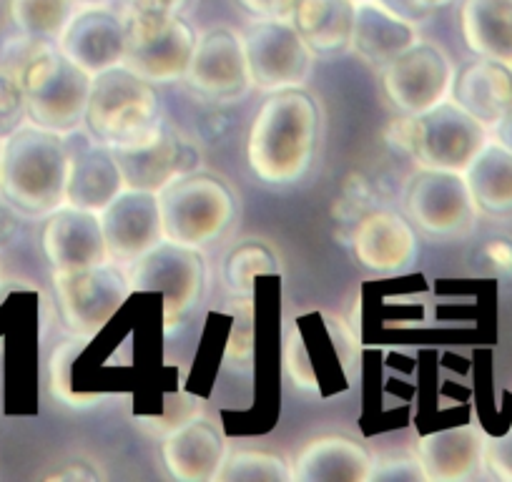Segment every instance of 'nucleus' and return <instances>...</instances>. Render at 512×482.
Masks as SVG:
<instances>
[{
  "label": "nucleus",
  "instance_id": "obj_18",
  "mask_svg": "<svg viewBox=\"0 0 512 482\" xmlns=\"http://www.w3.org/2000/svg\"><path fill=\"white\" fill-rule=\"evenodd\" d=\"M121 164L111 146L98 139H78L68 144V186L66 204L101 214L123 191Z\"/></svg>",
  "mask_w": 512,
  "mask_h": 482
},
{
  "label": "nucleus",
  "instance_id": "obj_34",
  "mask_svg": "<svg viewBox=\"0 0 512 482\" xmlns=\"http://www.w3.org/2000/svg\"><path fill=\"white\" fill-rule=\"evenodd\" d=\"M239 6L249 11L254 18L292 23L299 0H239Z\"/></svg>",
  "mask_w": 512,
  "mask_h": 482
},
{
  "label": "nucleus",
  "instance_id": "obj_2",
  "mask_svg": "<svg viewBox=\"0 0 512 482\" xmlns=\"http://www.w3.org/2000/svg\"><path fill=\"white\" fill-rule=\"evenodd\" d=\"M68 144L36 124L18 126L0 144V191L23 214H53L66 204Z\"/></svg>",
  "mask_w": 512,
  "mask_h": 482
},
{
  "label": "nucleus",
  "instance_id": "obj_3",
  "mask_svg": "<svg viewBox=\"0 0 512 482\" xmlns=\"http://www.w3.org/2000/svg\"><path fill=\"white\" fill-rule=\"evenodd\" d=\"M86 124L93 139L113 151L136 149L154 141L161 134V103L154 83L126 66L93 76Z\"/></svg>",
  "mask_w": 512,
  "mask_h": 482
},
{
  "label": "nucleus",
  "instance_id": "obj_37",
  "mask_svg": "<svg viewBox=\"0 0 512 482\" xmlns=\"http://www.w3.org/2000/svg\"><path fill=\"white\" fill-rule=\"evenodd\" d=\"M16 231H18L16 206H13L11 201L0 199V247L11 244V239L16 236Z\"/></svg>",
  "mask_w": 512,
  "mask_h": 482
},
{
  "label": "nucleus",
  "instance_id": "obj_8",
  "mask_svg": "<svg viewBox=\"0 0 512 482\" xmlns=\"http://www.w3.org/2000/svg\"><path fill=\"white\" fill-rule=\"evenodd\" d=\"M407 216L417 229L437 239L470 234L477 221V206L465 174L422 171L410 184L405 199Z\"/></svg>",
  "mask_w": 512,
  "mask_h": 482
},
{
  "label": "nucleus",
  "instance_id": "obj_15",
  "mask_svg": "<svg viewBox=\"0 0 512 482\" xmlns=\"http://www.w3.org/2000/svg\"><path fill=\"white\" fill-rule=\"evenodd\" d=\"M43 252L53 272H81L111 262L101 216L63 204L48 219L43 231Z\"/></svg>",
  "mask_w": 512,
  "mask_h": 482
},
{
  "label": "nucleus",
  "instance_id": "obj_25",
  "mask_svg": "<svg viewBox=\"0 0 512 482\" xmlns=\"http://www.w3.org/2000/svg\"><path fill=\"white\" fill-rule=\"evenodd\" d=\"M292 26L314 56H337L352 46L354 6L349 0H299Z\"/></svg>",
  "mask_w": 512,
  "mask_h": 482
},
{
  "label": "nucleus",
  "instance_id": "obj_35",
  "mask_svg": "<svg viewBox=\"0 0 512 482\" xmlns=\"http://www.w3.org/2000/svg\"><path fill=\"white\" fill-rule=\"evenodd\" d=\"M482 259L487 267L495 269L502 277H512V239L507 236H495L482 247Z\"/></svg>",
  "mask_w": 512,
  "mask_h": 482
},
{
  "label": "nucleus",
  "instance_id": "obj_1",
  "mask_svg": "<svg viewBox=\"0 0 512 482\" xmlns=\"http://www.w3.org/2000/svg\"><path fill=\"white\" fill-rule=\"evenodd\" d=\"M319 139V108L302 88L277 91L256 111L246 139L251 174L269 186H287L312 166Z\"/></svg>",
  "mask_w": 512,
  "mask_h": 482
},
{
  "label": "nucleus",
  "instance_id": "obj_17",
  "mask_svg": "<svg viewBox=\"0 0 512 482\" xmlns=\"http://www.w3.org/2000/svg\"><path fill=\"white\" fill-rule=\"evenodd\" d=\"M354 259L377 274H400L420 257V239L412 221L397 211H372L352 234Z\"/></svg>",
  "mask_w": 512,
  "mask_h": 482
},
{
  "label": "nucleus",
  "instance_id": "obj_12",
  "mask_svg": "<svg viewBox=\"0 0 512 482\" xmlns=\"http://www.w3.org/2000/svg\"><path fill=\"white\" fill-rule=\"evenodd\" d=\"M128 282L136 292H159L164 297L166 322H179L199 299L204 287V262L194 249L164 239L154 252L134 262Z\"/></svg>",
  "mask_w": 512,
  "mask_h": 482
},
{
  "label": "nucleus",
  "instance_id": "obj_27",
  "mask_svg": "<svg viewBox=\"0 0 512 482\" xmlns=\"http://www.w3.org/2000/svg\"><path fill=\"white\" fill-rule=\"evenodd\" d=\"M116 159L121 164L126 184L134 186V189L159 191L174 176L189 171L179 164V141L166 136L164 131L154 141H149V144L136 146V149L116 151Z\"/></svg>",
  "mask_w": 512,
  "mask_h": 482
},
{
  "label": "nucleus",
  "instance_id": "obj_32",
  "mask_svg": "<svg viewBox=\"0 0 512 482\" xmlns=\"http://www.w3.org/2000/svg\"><path fill=\"white\" fill-rule=\"evenodd\" d=\"M369 480H425L422 467L415 457H390L377 465H372V477Z\"/></svg>",
  "mask_w": 512,
  "mask_h": 482
},
{
  "label": "nucleus",
  "instance_id": "obj_19",
  "mask_svg": "<svg viewBox=\"0 0 512 482\" xmlns=\"http://www.w3.org/2000/svg\"><path fill=\"white\" fill-rule=\"evenodd\" d=\"M161 457L171 477L181 482L216 480L226 457V437L219 422L191 417L166 435Z\"/></svg>",
  "mask_w": 512,
  "mask_h": 482
},
{
  "label": "nucleus",
  "instance_id": "obj_23",
  "mask_svg": "<svg viewBox=\"0 0 512 482\" xmlns=\"http://www.w3.org/2000/svg\"><path fill=\"white\" fill-rule=\"evenodd\" d=\"M372 457L359 442L342 435H324L307 442L294 462L292 480L299 482H362L372 477Z\"/></svg>",
  "mask_w": 512,
  "mask_h": 482
},
{
  "label": "nucleus",
  "instance_id": "obj_26",
  "mask_svg": "<svg viewBox=\"0 0 512 482\" xmlns=\"http://www.w3.org/2000/svg\"><path fill=\"white\" fill-rule=\"evenodd\" d=\"M477 211L487 216H512V154L497 141H487L465 171Z\"/></svg>",
  "mask_w": 512,
  "mask_h": 482
},
{
  "label": "nucleus",
  "instance_id": "obj_20",
  "mask_svg": "<svg viewBox=\"0 0 512 482\" xmlns=\"http://www.w3.org/2000/svg\"><path fill=\"white\" fill-rule=\"evenodd\" d=\"M485 440L480 427L462 425L432 432L417 442V462L430 482H460L485 465Z\"/></svg>",
  "mask_w": 512,
  "mask_h": 482
},
{
  "label": "nucleus",
  "instance_id": "obj_28",
  "mask_svg": "<svg viewBox=\"0 0 512 482\" xmlns=\"http://www.w3.org/2000/svg\"><path fill=\"white\" fill-rule=\"evenodd\" d=\"M73 16L76 0H11V18L16 28L36 41L58 43Z\"/></svg>",
  "mask_w": 512,
  "mask_h": 482
},
{
  "label": "nucleus",
  "instance_id": "obj_5",
  "mask_svg": "<svg viewBox=\"0 0 512 482\" xmlns=\"http://www.w3.org/2000/svg\"><path fill=\"white\" fill-rule=\"evenodd\" d=\"M91 81L83 68L68 61L56 43H43L21 78L31 124L56 134H71L86 121Z\"/></svg>",
  "mask_w": 512,
  "mask_h": 482
},
{
  "label": "nucleus",
  "instance_id": "obj_14",
  "mask_svg": "<svg viewBox=\"0 0 512 482\" xmlns=\"http://www.w3.org/2000/svg\"><path fill=\"white\" fill-rule=\"evenodd\" d=\"M98 216L111 262L134 264L164 241L156 191L128 186Z\"/></svg>",
  "mask_w": 512,
  "mask_h": 482
},
{
  "label": "nucleus",
  "instance_id": "obj_41",
  "mask_svg": "<svg viewBox=\"0 0 512 482\" xmlns=\"http://www.w3.org/2000/svg\"><path fill=\"white\" fill-rule=\"evenodd\" d=\"M0 287H3V272H0Z\"/></svg>",
  "mask_w": 512,
  "mask_h": 482
},
{
  "label": "nucleus",
  "instance_id": "obj_40",
  "mask_svg": "<svg viewBox=\"0 0 512 482\" xmlns=\"http://www.w3.org/2000/svg\"><path fill=\"white\" fill-rule=\"evenodd\" d=\"M349 3H352V6H357V3H364V0H349Z\"/></svg>",
  "mask_w": 512,
  "mask_h": 482
},
{
  "label": "nucleus",
  "instance_id": "obj_6",
  "mask_svg": "<svg viewBox=\"0 0 512 482\" xmlns=\"http://www.w3.org/2000/svg\"><path fill=\"white\" fill-rule=\"evenodd\" d=\"M487 129L455 101H442L432 111L410 116L400 131V144L427 171L465 174L485 149Z\"/></svg>",
  "mask_w": 512,
  "mask_h": 482
},
{
  "label": "nucleus",
  "instance_id": "obj_24",
  "mask_svg": "<svg viewBox=\"0 0 512 482\" xmlns=\"http://www.w3.org/2000/svg\"><path fill=\"white\" fill-rule=\"evenodd\" d=\"M460 31L477 58L512 68V0H462Z\"/></svg>",
  "mask_w": 512,
  "mask_h": 482
},
{
  "label": "nucleus",
  "instance_id": "obj_36",
  "mask_svg": "<svg viewBox=\"0 0 512 482\" xmlns=\"http://www.w3.org/2000/svg\"><path fill=\"white\" fill-rule=\"evenodd\" d=\"M379 3L390 8L392 13H397V16L415 23L430 16V13L437 11V8L447 6L450 0H379Z\"/></svg>",
  "mask_w": 512,
  "mask_h": 482
},
{
  "label": "nucleus",
  "instance_id": "obj_21",
  "mask_svg": "<svg viewBox=\"0 0 512 482\" xmlns=\"http://www.w3.org/2000/svg\"><path fill=\"white\" fill-rule=\"evenodd\" d=\"M420 43L417 26L397 16L379 0H364L354 6L352 48L369 66L384 68Z\"/></svg>",
  "mask_w": 512,
  "mask_h": 482
},
{
  "label": "nucleus",
  "instance_id": "obj_13",
  "mask_svg": "<svg viewBox=\"0 0 512 482\" xmlns=\"http://www.w3.org/2000/svg\"><path fill=\"white\" fill-rule=\"evenodd\" d=\"M53 282L63 322L78 334L98 332L131 292V282L111 262L81 272H53Z\"/></svg>",
  "mask_w": 512,
  "mask_h": 482
},
{
  "label": "nucleus",
  "instance_id": "obj_33",
  "mask_svg": "<svg viewBox=\"0 0 512 482\" xmlns=\"http://www.w3.org/2000/svg\"><path fill=\"white\" fill-rule=\"evenodd\" d=\"M131 18H176L189 0H126Z\"/></svg>",
  "mask_w": 512,
  "mask_h": 482
},
{
  "label": "nucleus",
  "instance_id": "obj_4",
  "mask_svg": "<svg viewBox=\"0 0 512 482\" xmlns=\"http://www.w3.org/2000/svg\"><path fill=\"white\" fill-rule=\"evenodd\" d=\"M164 239L199 249L219 239L234 219L236 201L229 186L209 174H179L159 191Z\"/></svg>",
  "mask_w": 512,
  "mask_h": 482
},
{
  "label": "nucleus",
  "instance_id": "obj_10",
  "mask_svg": "<svg viewBox=\"0 0 512 482\" xmlns=\"http://www.w3.org/2000/svg\"><path fill=\"white\" fill-rule=\"evenodd\" d=\"M452 81L455 68L450 56L432 43H417L382 68L384 93L407 116H420L447 101Z\"/></svg>",
  "mask_w": 512,
  "mask_h": 482
},
{
  "label": "nucleus",
  "instance_id": "obj_16",
  "mask_svg": "<svg viewBox=\"0 0 512 482\" xmlns=\"http://www.w3.org/2000/svg\"><path fill=\"white\" fill-rule=\"evenodd\" d=\"M58 51L88 76L123 66L128 48V28L121 16L103 8L76 13L58 38Z\"/></svg>",
  "mask_w": 512,
  "mask_h": 482
},
{
  "label": "nucleus",
  "instance_id": "obj_11",
  "mask_svg": "<svg viewBox=\"0 0 512 482\" xmlns=\"http://www.w3.org/2000/svg\"><path fill=\"white\" fill-rule=\"evenodd\" d=\"M184 78L191 91L209 103H234L244 98L254 86L244 38L229 28H214L196 38Z\"/></svg>",
  "mask_w": 512,
  "mask_h": 482
},
{
  "label": "nucleus",
  "instance_id": "obj_7",
  "mask_svg": "<svg viewBox=\"0 0 512 482\" xmlns=\"http://www.w3.org/2000/svg\"><path fill=\"white\" fill-rule=\"evenodd\" d=\"M251 83L259 91L277 93L302 88L312 73L314 53L297 28L287 21L256 18L244 36Z\"/></svg>",
  "mask_w": 512,
  "mask_h": 482
},
{
  "label": "nucleus",
  "instance_id": "obj_31",
  "mask_svg": "<svg viewBox=\"0 0 512 482\" xmlns=\"http://www.w3.org/2000/svg\"><path fill=\"white\" fill-rule=\"evenodd\" d=\"M485 467L497 480L512 482V427L505 435L485 440Z\"/></svg>",
  "mask_w": 512,
  "mask_h": 482
},
{
  "label": "nucleus",
  "instance_id": "obj_30",
  "mask_svg": "<svg viewBox=\"0 0 512 482\" xmlns=\"http://www.w3.org/2000/svg\"><path fill=\"white\" fill-rule=\"evenodd\" d=\"M277 272V259L269 252L264 244H244V247L236 249L229 259H226L224 277L229 282L231 289L236 292H246L251 289L259 274H274Z\"/></svg>",
  "mask_w": 512,
  "mask_h": 482
},
{
  "label": "nucleus",
  "instance_id": "obj_9",
  "mask_svg": "<svg viewBox=\"0 0 512 482\" xmlns=\"http://www.w3.org/2000/svg\"><path fill=\"white\" fill-rule=\"evenodd\" d=\"M128 48L123 66L151 83H171L186 76L196 36L189 23L176 18H131L126 21Z\"/></svg>",
  "mask_w": 512,
  "mask_h": 482
},
{
  "label": "nucleus",
  "instance_id": "obj_38",
  "mask_svg": "<svg viewBox=\"0 0 512 482\" xmlns=\"http://www.w3.org/2000/svg\"><path fill=\"white\" fill-rule=\"evenodd\" d=\"M495 134H497V144H502L512 154V108L505 113V118H502L500 124L495 126Z\"/></svg>",
  "mask_w": 512,
  "mask_h": 482
},
{
  "label": "nucleus",
  "instance_id": "obj_22",
  "mask_svg": "<svg viewBox=\"0 0 512 482\" xmlns=\"http://www.w3.org/2000/svg\"><path fill=\"white\" fill-rule=\"evenodd\" d=\"M450 93L462 111L485 129H495L512 108V68L490 58H477L457 73Z\"/></svg>",
  "mask_w": 512,
  "mask_h": 482
},
{
  "label": "nucleus",
  "instance_id": "obj_29",
  "mask_svg": "<svg viewBox=\"0 0 512 482\" xmlns=\"http://www.w3.org/2000/svg\"><path fill=\"white\" fill-rule=\"evenodd\" d=\"M219 482H289L292 470L287 462L274 452L264 450H234L224 457L219 472Z\"/></svg>",
  "mask_w": 512,
  "mask_h": 482
},
{
  "label": "nucleus",
  "instance_id": "obj_39",
  "mask_svg": "<svg viewBox=\"0 0 512 482\" xmlns=\"http://www.w3.org/2000/svg\"><path fill=\"white\" fill-rule=\"evenodd\" d=\"M76 3H83V6H101L106 0H76Z\"/></svg>",
  "mask_w": 512,
  "mask_h": 482
}]
</instances>
